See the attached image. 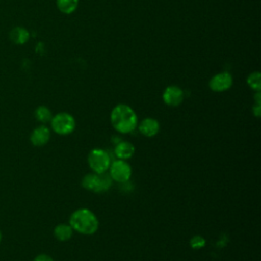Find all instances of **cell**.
Listing matches in <instances>:
<instances>
[{
  "instance_id": "obj_4",
  "label": "cell",
  "mask_w": 261,
  "mask_h": 261,
  "mask_svg": "<svg viewBox=\"0 0 261 261\" xmlns=\"http://www.w3.org/2000/svg\"><path fill=\"white\" fill-rule=\"evenodd\" d=\"M109 154L103 149H93L88 155V164L95 173L106 172L110 166Z\"/></svg>"
},
{
  "instance_id": "obj_9",
  "label": "cell",
  "mask_w": 261,
  "mask_h": 261,
  "mask_svg": "<svg viewBox=\"0 0 261 261\" xmlns=\"http://www.w3.org/2000/svg\"><path fill=\"white\" fill-rule=\"evenodd\" d=\"M137 126L139 128V132L143 136L148 137V138L156 136L160 128L159 122L155 118H152V117L144 118L143 120H141V122Z\"/></svg>"
},
{
  "instance_id": "obj_16",
  "label": "cell",
  "mask_w": 261,
  "mask_h": 261,
  "mask_svg": "<svg viewBox=\"0 0 261 261\" xmlns=\"http://www.w3.org/2000/svg\"><path fill=\"white\" fill-rule=\"evenodd\" d=\"M247 83L249 85V87L256 91L259 92L261 90V75L259 71H254L252 73H250L247 77Z\"/></svg>"
},
{
  "instance_id": "obj_13",
  "label": "cell",
  "mask_w": 261,
  "mask_h": 261,
  "mask_svg": "<svg viewBox=\"0 0 261 261\" xmlns=\"http://www.w3.org/2000/svg\"><path fill=\"white\" fill-rule=\"evenodd\" d=\"M73 229L69 224L60 223L55 226L54 228V236L55 238L60 242L68 241L72 237Z\"/></svg>"
},
{
  "instance_id": "obj_1",
  "label": "cell",
  "mask_w": 261,
  "mask_h": 261,
  "mask_svg": "<svg viewBox=\"0 0 261 261\" xmlns=\"http://www.w3.org/2000/svg\"><path fill=\"white\" fill-rule=\"evenodd\" d=\"M110 121L115 130L120 134H128L137 127L138 116L130 106L118 104L110 113Z\"/></svg>"
},
{
  "instance_id": "obj_19",
  "label": "cell",
  "mask_w": 261,
  "mask_h": 261,
  "mask_svg": "<svg viewBox=\"0 0 261 261\" xmlns=\"http://www.w3.org/2000/svg\"><path fill=\"white\" fill-rule=\"evenodd\" d=\"M260 109H261V107H260V104H255L254 106H253V113H254V115L256 116V117H259L260 116Z\"/></svg>"
},
{
  "instance_id": "obj_10",
  "label": "cell",
  "mask_w": 261,
  "mask_h": 261,
  "mask_svg": "<svg viewBox=\"0 0 261 261\" xmlns=\"http://www.w3.org/2000/svg\"><path fill=\"white\" fill-rule=\"evenodd\" d=\"M50 139V129L45 125H40L36 127L30 137V140L34 146H44L48 143Z\"/></svg>"
},
{
  "instance_id": "obj_3",
  "label": "cell",
  "mask_w": 261,
  "mask_h": 261,
  "mask_svg": "<svg viewBox=\"0 0 261 261\" xmlns=\"http://www.w3.org/2000/svg\"><path fill=\"white\" fill-rule=\"evenodd\" d=\"M112 178L106 172L103 173H88L82 179V186L94 193H102L111 187Z\"/></svg>"
},
{
  "instance_id": "obj_7",
  "label": "cell",
  "mask_w": 261,
  "mask_h": 261,
  "mask_svg": "<svg viewBox=\"0 0 261 261\" xmlns=\"http://www.w3.org/2000/svg\"><path fill=\"white\" fill-rule=\"evenodd\" d=\"M232 85V76L230 73L224 71L216 73L209 81V88L214 92H224Z\"/></svg>"
},
{
  "instance_id": "obj_14",
  "label": "cell",
  "mask_w": 261,
  "mask_h": 261,
  "mask_svg": "<svg viewBox=\"0 0 261 261\" xmlns=\"http://www.w3.org/2000/svg\"><path fill=\"white\" fill-rule=\"evenodd\" d=\"M77 4L79 0H56L57 8L65 14L73 12L76 9Z\"/></svg>"
},
{
  "instance_id": "obj_2",
  "label": "cell",
  "mask_w": 261,
  "mask_h": 261,
  "mask_svg": "<svg viewBox=\"0 0 261 261\" xmlns=\"http://www.w3.org/2000/svg\"><path fill=\"white\" fill-rule=\"evenodd\" d=\"M69 225L73 230L82 234H93L99 227L97 216L87 208H80L73 211L69 217Z\"/></svg>"
},
{
  "instance_id": "obj_18",
  "label": "cell",
  "mask_w": 261,
  "mask_h": 261,
  "mask_svg": "<svg viewBox=\"0 0 261 261\" xmlns=\"http://www.w3.org/2000/svg\"><path fill=\"white\" fill-rule=\"evenodd\" d=\"M34 261H54L49 255L46 254H40L37 257H35Z\"/></svg>"
},
{
  "instance_id": "obj_6",
  "label": "cell",
  "mask_w": 261,
  "mask_h": 261,
  "mask_svg": "<svg viewBox=\"0 0 261 261\" xmlns=\"http://www.w3.org/2000/svg\"><path fill=\"white\" fill-rule=\"evenodd\" d=\"M108 169H109V175L114 181L122 184L127 181L130 178L132 167L125 160H121V159L114 160L113 162L110 163V166Z\"/></svg>"
},
{
  "instance_id": "obj_17",
  "label": "cell",
  "mask_w": 261,
  "mask_h": 261,
  "mask_svg": "<svg viewBox=\"0 0 261 261\" xmlns=\"http://www.w3.org/2000/svg\"><path fill=\"white\" fill-rule=\"evenodd\" d=\"M205 244H206L205 239L202 238L201 236H195V237H193V238L191 239V241H190V245H191V247L194 248V249H200V248L204 247Z\"/></svg>"
},
{
  "instance_id": "obj_5",
  "label": "cell",
  "mask_w": 261,
  "mask_h": 261,
  "mask_svg": "<svg viewBox=\"0 0 261 261\" xmlns=\"http://www.w3.org/2000/svg\"><path fill=\"white\" fill-rule=\"evenodd\" d=\"M52 129L61 136L69 135L73 132L75 127V120L73 116L67 112H59L56 115L52 116L51 119Z\"/></svg>"
},
{
  "instance_id": "obj_11",
  "label": "cell",
  "mask_w": 261,
  "mask_h": 261,
  "mask_svg": "<svg viewBox=\"0 0 261 261\" xmlns=\"http://www.w3.org/2000/svg\"><path fill=\"white\" fill-rule=\"evenodd\" d=\"M134 153H135V146L127 141L118 143L114 148V154L117 157V159L127 160L134 155Z\"/></svg>"
},
{
  "instance_id": "obj_8",
  "label": "cell",
  "mask_w": 261,
  "mask_h": 261,
  "mask_svg": "<svg viewBox=\"0 0 261 261\" xmlns=\"http://www.w3.org/2000/svg\"><path fill=\"white\" fill-rule=\"evenodd\" d=\"M162 99L169 106H178L184 100V92L177 86H168L162 94Z\"/></svg>"
},
{
  "instance_id": "obj_20",
  "label": "cell",
  "mask_w": 261,
  "mask_h": 261,
  "mask_svg": "<svg viewBox=\"0 0 261 261\" xmlns=\"http://www.w3.org/2000/svg\"><path fill=\"white\" fill-rule=\"evenodd\" d=\"M1 239H2V233H1V231H0V242H1Z\"/></svg>"
},
{
  "instance_id": "obj_12",
  "label": "cell",
  "mask_w": 261,
  "mask_h": 261,
  "mask_svg": "<svg viewBox=\"0 0 261 261\" xmlns=\"http://www.w3.org/2000/svg\"><path fill=\"white\" fill-rule=\"evenodd\" d=\"M9 38L13 43L17 45H22L29 41L30 33L27 29L22 27H15L10 31Z\"/></svg>"
},
{
  "instance_id": "obj_15",
  "label": "cell",
  "mask_w": 261,
  "mask_h": 261,
  "mask_svg": "<svg viewBox=\"0 0 261 261\" xmlns=\"http://www.w3.org/2000/svg\"><path fill=\"white\" fill-rule=\"evenodd\" d=\"M35 116L36 118L43 123L49 122L52 119V113L50 111V109L46 106H39L36 110H35Z\"/></svg>"
}]
</instances>
